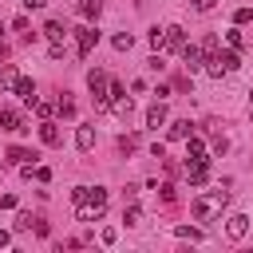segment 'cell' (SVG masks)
Returning a JSON list of instances; mask_svg holds the SVG:
<instances>
[{
	"mask_svg": "<svg viewBox=\"0 0 253 253\" xmlns=\"http://www.w3.org/2000/svg\"><path fill=\"white\" fill-rule=\"evenodd\" d=\"M162 47H166V51H182V47H186V32H182L178 24H170V28H166V43H162Z\"/></svg>",
	"mask_w": 253,
	"mask_h": 253,
	"instance_id": "9c48e42d",
	"label": "cell"
},
{
	"mask_svg": "<svg viewBox=\"0 0 253 253\" xmlns=\"http://www.w3.org/2000/svg\"><path fill=\"white\" fill-rule=\"evenodd\" d=\"M95 43H99V32L95 28H75V51L79 55H91Z\"/></svg>",
	"mask_w": 253,
	"mask_h": 253,
	"instance_id": "5b68a950",
	"label": "cell"
},
{
	"mask_svg": "<svg viewBox=\"0 0 253 253\" xmlns=\"http://www.w3.org/2000/svg\"><path fill=\"white\" fill-rule=\"evenodd\" d=\"M43 36H47L51 43H63V36H67V32H63V24H59V20H47V24H43Z\"/></svg>",
	"mask_w": 253,
	"mask_h": 253,
	"instance_id": "2e32d148",
	"label": "cell"
},
{
	"mask_svg": "<svg viewBox=\"0 0 253 253\" xmlns=\"http://www.w3.org/2000/svg\"><path fill=\"white\" fill-rule=\"evenodd\" d=\"M12 91H16V95H20V99H24L28 107L36 103V83H32L28 75H16V83H12Z\"/></svg>",
	"mask_w": 253,
	"mask_h": 253,
	"instance_id": "ba28073f",
	"label": "cell"
},
{
	"mask_svg": "<svg viewBox=\"0 0 253 253\" xmlns=\"http://www.w3.org/2000/svg\"><path fill=\"white\" fill-rule=\"evenodd\" d=\"M186 178H190V186H206L210 166H206V162H186Z\"/></svg>",
	"mask_w": 253,
	"mask_h": 253,
	"instance_id": "8fae6325",
	"label": "cell"
},
{
	"mask_svg": "<svg viewBox=\"0 0 253 253\" xmlns=\"http://www.w3.org/2000/svg\"><path fill=\"white\" fill-rule=\"evenodd\" d=\"M162 43H166V28H154V32H150V47L162 51Z\"/></svg>",
	"mask_w": 253,
	"mask_h": 253,
	"instance_id": "cb8c5ba5",
	"label": "cell"
},
{
	"mask_svg": "<svg viewBox=\"0 0 253 253\" xmlns=\"http://www.w3.org/2000/svg\"><path fill=\"white\" fill-rule=\"evenodd\" d=\"M32 225H36L32 213H20V217H16V229H32Z\"/></svg>",
	"mask_w": 253,
	"mask_h": 253,
	"instance_id": "836d02e7",
	"label": "cell"
},
{
	"mask_svg": "<svg viewBox=\"0 0 253 253\" xmlns=\"http://www.w3.org/2000/svg\"><path fill=\"white\" fill-rule=\"evenodd\" d=\"M71 202H75V217L79 221H99L103 210H107V190L103 186H75L71 190Z\"/></svg>",
	"mask_w": 253,
	"mask_h": 253,
	"instance_id": "6da1fadb",
	"label": "cell"
},
{
	"mask_svg": "<svg viewBox=\"0 0 253 253\" xmlns=\"http://www.w3.org/2000/svg\"><path fill=\"white\" fill-rule=\"evenodd\" d=\"M190 134H194V123H190V119H178V123L170 126V138H182V142H186Z\"/></svg>",
	"mask_w": 253,
	"mask_h": 253,
	"instance_id": "e0dca14e",
	"label": "cell"
},
{
	"mask_svg": "<svg viewBox=\"0 0 253 253\" xmlns=\"http://www.w3.org/2000/svg\"><path fill=\"white\" fill-rule=\"evenodd\" d=\"M32 107H36V115H40V119H51V111H55V107H51V103H40V99H36V103H32Z\"/></svg>",
	"mask_w": 253,
	"mask_h": 253,
	"instance_id": "f1b7e54d",
	"label": "cell"
},
{
	"mask_svg": "<svg viewBox=\"0 0 253 253\" xmlns=\"http://www.w3.org/2000/svg\"><path fill=\"white\" fill-rule=\"evenodd\" d=\"M16 206V194H0V210H12Z\"/></svg>",
	"mask_w": 253,
	"mask_h": 253,
	"instance_id": "8d00e7d4",
	"label": "cell"
},
{
	"mask_svg": "<svg viewBox=\"0 0 253 253\" xmlns=\"http://www.w3.org/2000/svg\"><path fill=\"white\" fill-rule=\"evenodd\" d=\"M12 83H16V67H4V71H0V91H8Z\"/></svg>",
	"mask_w": 253,
	"mask_h": 253,
	"instance_id": "4316f807",
	"label": "cell"
},
{
	"mask_svg": "<svg viewBox=\"0 0 253 253\" xmlns=\"http://www.w3.org/2000/svg\"><path fill=\"white\" fill-rule=\"evenodd\" d=\"M99 12H103L99 0H79V16H83V20H99Z\"/></svg>",
	"mask_w": 253,
	"mask_h": 253,
	"instance_id": "ffe728a7",
	"label": "cell"
},
{
	"mask_svg": "<svg viewBox=\"0 0 253 253\" xmlns=\"http://www.w3.org/2000/svg\"><path fill=\"white\" fill-rule=\"evenodd\" d=\"M32 174H36V182H51V170H47V166H36Z\"/></svg>",
	"mask_w": 253,
	"mask_h": 253,
	"instance_id": "e575fe53",
	"label": "cell"
},
{
	"mask_svg": "<svg viewBox=\"0 0 253 253\" xmlns=\"http://www.w3.org/2000/svg\"><path fill=\"white\" fill-rule=\"evenodd\" d=\"M190 4H194L198 12H210V8H213V0H190Z\"/></svg>",
	"mask_w": 253,
	"mask_h": 253,
	"instance_id": "f35d334b",
	"label": "cell"
},
{
	"mask_svg": "<svg viewBox=\"0 0 253 253\" xmlns=\"http://www.w3.org/2000/svg\"><path fill=\"white\" fill-rule=\"evenodd\" d=\"M249 115H253V91H249Z\"/></svg>",
	"mask_w": 253,
	"mask_h": 253,
	"instance_id": "7bdbcfd3",
	"label": "cell"
},
{
	"mask_svg": "<svg viewBox=\"0 0 253 253\" xmlns=\"http://www.w3.org/2000/svg\"><path fill=\"white\" fill-rule=\"evenodd\" d=\"M107 71H91L87 75V87H91V99H95V107H107L111 103V95H107Z\"/></svg>",
	"mask_w": 253,
	"mask_h": 253,
	"instance_id": "277c9868",
	"label": "cell"
},
{
	"mask_svg": "<svg viewBox=\"0 0 253 253\" xmlns=\"http://www.w3.org/2000/svg\"><path fill=\"white\" fill-rule=\"evenodd\" d=\"M245 233H249V217H245V213H233V217L225 221V237H229V241H241Z\"/></svg>",
	"mask_w": 253,
	"mask_h": 253,
	"instance_id": "52a82bcc",
	"label": "cell"
},
{
	"mask_svg": "<svg viewBox=\"0 0 253 253\" xmlns=\"http://www.w3.org/2000/svg\"><path fill=\"white\" fill-rule=\"evenodd\" d=\"M12 28H16V32H28L32 24H28V16H16V20H12Z\"/></svg>",
	"mask_w": 253,
	"mask_h": 253,
	"instance_id": "d590c367",
	"label": "cell"
},
{
	"mask_svg": "<svg viewBox=\"0 0 253 253\" xmlns=\"http://www.w3.org/2000/svg\"><path fill=\"white\" fill-rule=\"evenodd\" d=\"M123 221H126V225H138V221H142V210H138V206L130 202V206L123 210Z\"/></svg>",
	"mask_w": 253,
	"mask_h": 253,
	"instance_id": "7402d4cb",
	"label": "cell"
},
{
	"mask_svg": "<svg viewBox=\"0 0 253 253\" xmlns=\"http://www.w3.org/2000/svg\"><path fill=\"white\" fill-rule=\"evenodd\" d=\"M186 162H210V158H206V146H202L194 134L186 138Z\"/></svg>",
	"mask_w": 253,
	"mask_h": 253,
	"instance_id": "5bb4252c",
	"label": "cell"
},
{
	"mask_svg": "<svg viewBox=\"0 0 253 253\" xmlns=\"http://www.w3.org/2000/svg\"><path fill=\"white\" fill-rule=\"evenodd\" d=\"M4 59H8V43L0 40V63H4Z\"/></svg>",
	"mask_w": 253,
	"mask_h": 253,
	"instance_id": "ab89813d",
	"label": "cell"
},
{
	"mask_svg": "<svg viewBox=\"0 0 253 253\" xmlns=\"http://www.w3.org/2000/svg\"><path fill=\"white\" fill-rule=\"evenodd\" d=\"M0 32H4V24H0Z\"/></svg>",
	"mask_w": 253,
	"mask_h": 253,
	"instance_id": "ee69618b",
	"label": "cell"
},
{
	"mask_svg": "<svg viewBox=\"0 0 253 253\" xmlns=\"http://www.w3.org/2000/svg\"><path fill=\"white\" fill-rule=\"evenodd\" d=\"M162 123H166V107H162V99H158V103L146 111V126H150V130H158Z\"/></svg>",
	"mask_w": 253,
	"mask_h": 253,
	"instance_id": "9a60e30c",
	"label": "cell"
},
{
	"mask_svg": "<svg viewBox=\"0 0 253 253\" xmlns=\"http://www.w3.org/2000/svg\"><path fill=\"white\" fill-rule=\"evenodd\" d=\"M8 241H12V237H8V233H4V229H0V245H8Z\"/></svg>",
	"mask_w": 253,
	"mask_h": 253,
	"instance_id": "b9f144b4",
	"label": "cell"
},
{
	"mask_svg": "<svg viewBox=\"0 0 253 253\" xmlns=\"http://www.w3.org/2000/svg\"><path fill=\"white\" fill-rule=\"evenodd\" d=\"M55 111H59L63 119H71V115H75V103H71V99H59V107H55Z\"/></svg>",
	"mask_w": 253,
	"mask_h": 253,
	"instance_id": "f546056e",
	"label": "cell"
},
{
	"mask_svg": "<svg viewBox=\"0 0 253 253\" xmlns=\"http://www.w3.org/2000/svg\"><path fill=\"white\" fill-rule=\"evenodd\" d=\"M182 63H186V71H198V67L206 63V55H202V47H194V43H186V47H182Z\"/></svg>",
	"mask_w": 253,
	"mask_h": 253,
	"instance_id": "30bf717a",
	"label": "cell"
},
{
	"mask_svg": "<svg viewBox=\"0 0 253 253\" xmlns=\"http://www.w3.org/2000/svg\"><path fill=\"white\" fill-rule=\"evenodd\" d=\"M249 20H253V8H237L233 12V24H249Z\"/></svg>",
	"mask_w": 253,
	"mask_h": 253,
	"instance_id": "83f0119b",
	"label": "cell"
},
{
	"mask_svg": "<svg viewBox=\"0 0 253 253\" xmlns=\"http://www.w3.org/2000/svg\"><path fill=\"white\" fill-rule=\"evenodd\" d=\"M174 233H178V237H190V241H202V229H194V225H178Z\"/></svg>",
	"mask_w": 253,
	"mask_h": 253,
	"instance_id": "484cf974",
	"label": "cell"
},
{
	"mask_svg": "<svg viewBox=\"0 0 253 253\" xmlns=\"http://www.w3.org/2000/svg\"><path fill=\"white\" fill-rule=\"evenodd\" d=\"M225 202H229V194H225V190H210V194L194 198V206H190V210H194V217H198V221H210L213 213H221V206H225Z\"/></svg>",
	"mask_w": 253,
	"mask_h": 253,
	"instance_id": "3957f363",
	"label": "cell"
},
{
	"mask_svg": "<svg viewBox=\"0 0 253 253\" xmlns=\"http://www.w3.org/2000/svg\"><path fill=\"white\" fill-rule=\"evenodd\" d=\"M0 130H12V134L28 130V126H24V115H20V111H12V107H4V111H0Z\"/></svg>",
	"mask_w": 253,
	"mask_h": 253,
	"instance_id": "8992f818",
	"label": "cell"
},
{
	"mask_svg": "<svg viewBox=\"0 0 253 253\" xmlns=\"http://www.w3.org/2000/svg\"><path fill=\"white\" fill-rule=\"evenodd\" d=\"M115 237H119V229H115V225H107V229H103V245H111Z\"/></svg>",
	"mask_w": 253,
	"mask_h": 253,
	"instance_id": "74e56055",
	"label": "cell"
},
{
	"mask_svg": "<svg viewBox=\"0 0 253 253\" xmlns=\"http://www.w3.org/2000/svg\"><path fill=\"white\" fill-rule=\"evenodd\" d=\"M150 190H158V198H162L166 206H174V202H178V190H174L170 182H162V186H158V182H150Z\"/></svg>",
	"mask_w": 253,
	"mask_h": 253,
	"instance_id": "d6986e66",
	"label": "cell"
},
{
	"mask_svg": "<svg viewBox=\"0 0 253 253\" xmlns=\"http://www.w3.org/2000/svg\"><path fill=\"white\" fill-rule=\"evenodd\" d=\"M75 146H79V150H91V146H95V130H91V126H79V130H75Z\"/></svg>",
	"mask_w": 253,
	"mask_h": 253,
	"instance_id": "ac0fdd59",
	"label": "cell"
},
{
	"mask_svg": "<svg viewBox=\"0 0 253 253\" xmlns=\"http://www.w3.org/2000/svg\"><path fill=\"white\" fill-rule=\"evenodd\" d=\"M24 8H43V0H24Z\"/></svg>",
	"mask_w": 253,
	"mask_h": 253,
	"instance_id": "60d3db41",
	"label": "cell"
},
{
	"mask_svg": "<svg viewBox=\"0 0 253 253\" xmlns=\"http://www.w3.org/2000/svg\"><path fill=\"white\" fill-rule=\"evenodd\" d=\"M115 47H119V51H130V47H134V36H130V32H119V36H115Z\"/></svg>",
	"mask_w": 253,
	"mask_h": 253,
	"instance_id": "603a6c76",
	"label": "cell"
},
{
	"mask_svg": "<svg viewBox=\"0 0 253 253\" xmlns=\"http://www.w3.org/2000/svg\"><path fill=\"white\" fill-rule=\"evenodd\" d=\"M134 146H138V138H134V134H123V138H119V150H126V154H130Z\"/></svg>",
	"mask_w": 253,
	"mask_h": 253,
	"instance_id": "4dcf8cb0",
	"label": "cell"
},
{
	"mask_svg": "<svg viewBox=\"0 0 253 253\" xmlns=\"http://www.w3.org/2000/svg\"><path fill=\"white\" fill-rule=\"evenodd\" d=\"M28 158H40V154H36V150H24V146H12V150H8V162H12V166H20V162H28Z\"/></svg>",
	"mask_w": 253,
	"mask_h": 253,
	"instance_id": "44dd1931",
	"label": "cell"
},
{
	"mask_svg": "<svg viewBox=\"0 0 253 253\" xmlns=\"http://www.w3.org/2000/svg\"><path fill=\"white\" fill-rule=\"evenodd\" d=\"M225 40H229V47H233V51H241V47H245V36H241L237 28H233V32H225Z\"/></svg>",
	"mask_w": 253,
	"mask_h": 253,
	"instance_id": "d4e9b609",
	"label": "cell"
},
{
	"mask_svg": "<svg viewBox=\"0 0 253 253\" xmlns=\"http://www.w3.org/2000/svg\"><path fill=\"white\" fill-rule=\"evenodd\" d=\"M210 51H217V36H206L202 40V55H210Z\"/></svg>",
	"mask_w": 253,
	"mask_h": 253,
	"instance_id": "1f68e13d",
	"label": "cell"
},
{
	"mask_svg": "<svg viewBox=\"0 0 253 253\" xmlns=\"http://www.w3.org/2000/svg\"><path fill=\"white\" fill-rule=\"evenodd\" d=\"M225 150H229V138L217 134V138H213V154H225Z\"/></svg>",
	"mask_w": 253,
	"mask_h": 253,
	"instance_id": "d6a6232c",
	"label": "cell"
},
{
	"mask_svg": "<svg viewBox=\"0 0 253 253\" xmlns=\"http://www.w3.org/2000/svg\"><path fill=\"white\" fill-rule=\"evenodd\" d=\"M130 107H134V103H130V95H126V91H119V95H111V111H115L119 119H126V115H130Z\"/></svg>",
	"mask_w": 253,
	"mask_h": 253,
	"instance_id": "4fadbf2b",
	"label": "cell"
},
{
	"mask_svg": "<svg viewBox=\"0 0 253 253\" xmlns=\"http://www.w3.org/2000/svg\"><path fill=\"white\" fill-rule=\"evenodd\" d=\"M202 67H206V75L221 79V75H233V71L241 67V55H237V51H210Z\"/></svg>",
	"mask_w": 253,
	"mask_h": 253,
	"instance_id": "7a4b0ae2",
	"label": "cell"
},
{
	"mask_svg": "<svg viewBox=\"0 0 253 253\" xmlns=\"http://www.w3.org/2000/svg\"><path fill=\"white\" fill-rule=\"evenodd\" d=\"M40 142H43V146H59V126H55L51 119L40 123Z\"/></svg>",
	"mask_w": 253,
	"mask_h": 253,
	"instance_id": "7c38bea8",
	"label": "cell"
}]
</instances>
